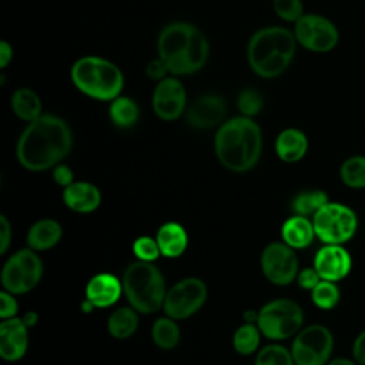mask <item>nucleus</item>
Masks as SVG:
<instances>
[{"instance_id":"f257e3e1","label":"nucleus","mask_w":365,"mask_h":365,"mask_svg":"<svg viewBox=\"0 0 365 365\" xmlns=\"http://www.w3.org/2000/svg\"><path fill=\"white\" fill-rule=\"evenodd\" d=\"M73 147V133L61 117L43 113L27 123L16 145V155L21 167L30 171L54 168Z\"/></svg>"},{"instance_id":"f03ea898","label":"nucleus","mask_w":365,"mask_h":365,"mask_svg":"<svg viewBox=\"0 0 365 365\" xmlns=\"http://www.w3.org/2000/svg\"><path fill=\"white\" fill-rule=\"evenodd\" d=\"M157 57L165 63L171 76H192L205 67L210 43L195 24L171 21L158 33Z\"/></svg>"},{"instance_id":"7ed1b4c3","label":"nucleus","mask_w":365,"mask_h":365,"mask_svg":"<svg viewBox=\"0 0 365 365\" xmlns=\"http://www.w3.org/2000/svg\"><path fill=\"white\" fill-rule=\"evenodd\" d=\"M218 161L230 171L245 173L257 165L262 151V131L254 118L237 115L225 120L214 137Z\"/></svg>"},{"instance_id":"20e7f679","label":"nucleus","mask_w":365,"mask_h":365,"mask_svg":"<svg viewBox=\"0 0 365 365\" xmlns=\"http://www.w3.org/2000/svg\"><path fill=\"white\" fill-rule=\"evenodd\" d=\"M297 46L292 30L282 26L262 27L248 40V66L258 77L277 78L291 66Z\"/></svg>"},{"instance_id":"39448f33","label":"nucleus","mask_w":365,"mask_h":365,"mask_svg":"<svg viewBox=\"0 0 365 365\" xmlns=\"http://www.w3.org/2000/svg\"><path fill=\"white\" fill-rule=\"evenodd\" d=\"M70 77L81 94L97 101H113L121 96L125 84L121 68L100 56L77 58L70 68Z\"/></svg>"},{"instance_id":"423d86ee","label":"nucleus","mask_w":365,"mask_h":365,"mask_svg":"<svg viewBox=\"0 0 365 365\" xmlns=\"http://www.w3.org/2000/svg\"><path fill=\"white\" fill-rule=\"evenodd\" d=\"M123 289L130 305L141 314H153L164 305L165 282L157 267L151 262L135 261L123 275Z\"/></svg>"},{"instance_id":"0eeeda50","label":"nucleus","mask_w":365,"mask_h":365,"mask_svg":"<svg viewBox=\"0 0 365 365\" xmlns=\"http://www.w3.org/2000/svg\"><path fill=\"white\" fill-rule=\"evenodd\" d=\"M312 224L315 235L324 244L342 245L356 234L359 220L351 207L328 201L315 212Z\"/></svg>"},{"instance_id":"6e6552de","label":"nucleus","mask_w":365,"mask_h":365,"mask_svg":"<svg viewBox=\"0 0 365 365\" xmlns=\"http://www.w3.org/2000/svg\"><path fill=\"white\" fill-rule=\"evenodd\" d=\"M304 324V311L292 299L278 298L265 304L259 312L257 325L268 339H287L299 332Z\"/></svg>"},{"instance_id":"1a4fd4ad","label":"nucleus","mask_w":365,"mask_h":365,"mask_svg":"<svg viewBox=\"0 0 365 365\" xmlns=\"http://www.w3.org/2000/svg\"><path fill=\"white\" fill-rule=\"evenodd\" d=\"M334 351V335L325 325L312 324L295 335L291 354L295 365H327Z\"/></svg>"},{"instance_id":"9d476101","label":"nucleus","mask_w":365,"mask_h":365,"mask_svg":"<svg viewBox=\"0 0 365 365\" xmlns=\"http://www.w3.org/2000/svg\"><path fill=\"white\" fill-rule=\"evenodd\" d=\"M43 275V262L31 248L14 252L1 269V284L13 295L31 291Z\"/></svg>"},{"instance_id":"9b49d317","label":"nucleus","mask_w":365,"mask_h":365,"mask_svg":"<svg viewBox=\"0 0 365 365\" xmlns=\"http://www.w3.org/2000/svg\"><path fill=\"white\" fill-rule=\"evenodd\" d=\"M292 31L298 46L312 53H328L339 43L338 27L317 13H305L294 23Z\"/></svg>"},{"instance_id":"f8f14e48","label":"nucleus","mask_w":365,"mask_h":365,"mask_svg":"<svg viewBox=\"0 0 365 365\" xmlns=\"http://www.w3.org/2000/svg\"><path fill=\"white\" fill-rule=\"evenodd\" d=\"M207 299V285L195 277L174 284L165 294L164 311L173 319H185L194 315Z\"/></svg>"},{"instance_id":"ddd939ff","label":"nucleus","mask_w":365,"mask_h":365,"mask_svg":"<svg viewBox=\"0 0 365 365\" xmlns=\"http://www.w3.org/2000/svg\"><path fill=\"white\" fill-rule=\"evenodd\" d=\"M261 269L265 278L275 285L291 284L299 272L294 248L284 241L268 244L261 254Z\"/></svg>"},{"instance_id":"4468645a","label":"nucleus","mask_w":365,"mask_h":365,"mask_svg":"<svg viewBox=\"0 0 365 365\" xmlns=\"http://www.w3.org/2000/svg\"><path fill=\"white\" fill-rule=\"evenodd\" d=\"M151 106L154 114L163 121H175L188 107L187 104V91L182 81L175 76H168L157 81Z\"/></svg>"},{"instance_id":"2eb2a0df","label":"nucleus","mask_w":365,"mask_h":365,"mask_svg":"<svg viewBox=\"0 0 365 365\" xmlns=\"http://www.w3.org/2000/svg\"><path fill=\"white\" fill-rule=\"evenodd\" d=\"M228 106L222 96L207 93L197 97L185 110L188 125L197 130H207L221 125L225 121Z\"/></svg>"},{"instance_id":"dca6fc26","label":"nucleus","mask_w":365,"mask_h":365,"mask_svg":"<svg viewBox=\"0 0 365 365\" xmlns=\"http://www.w3.org/2000/svg\"><path fill=\"white\" fill-rule=\"evenodd\" d=\"M314 268L322 279L338 282L351 272L352 257L344 245L325 244L315 254Z\"/></svg>"},{"instance_id":"f3484780","label":"nucleus","mask_w":365,"mask_h":365,"mask_svg":"<svg viewBox=\"0 0 365 365\" xmlns=\"http://www.w3.org/2000/svg\"><path fill=\"white\" fill-rule=\"evenodd\" d=\"M27 325L23 318H7L0 324V355L4 361L14 362L24 356L29 345Z\"/></svg>"},{"instance_id":"a211bd4d","label":"nucleus","mask_w":365,"mask_h":365,"mask_svg":"<svg viewBox=\"0 0 365 365\" xmlns=\"http://www.w3.org/2000/svg\"><path fill=\"white\" fill-rule=\"evenodd\" d=\"M123 291V282L117 277L101 272L88 281L86 287V298L96 308H107L118 301Z\"/></svg>"},{"instance_id":"6ab92c4d","label":"nucleus","mask_w":365,"mask_h":365,"mask_svg":"<svg viewBox=\"0 0 365 365\" xmlns=\"http://www.w3.org/2000/svg\"><path fill=\"white\" fill-rule=\"evenodd\" d=\"M63 201L70 210L80 214H88L98 208L101 194L94 184L78 181L64 187Z\"/></svg>"},{"instance_id":"aec40b11","label":"nucleus","mask_w":365,"mask_h":365,"mask_svg":"<svg viewBox=\"0 0 365 365\" xmlns=\"http://www.w3.org/2000/svg\"><path fill=\"white\" fill-rule=\"evenodd\" d=\"M308 151V138L299 128H285L275 140V153L284 163H297Z\"/></svg>"},{"instance_id":"412c9836","label":"nucleus","mask_w":365,"mask_h":365,"mask_svg":"<svg viewBox=\"0 0 365 365\" xmlns=\"http://www.w3.org/2000/svg\"><path fill=\"white\" fill-rule=\"evenodd\" d=\"M281 235L284 242L294 250L307 248L312 242L314 237H317L312 221H309L308 217L297 214L285 220L281 228Z\"/></svg>"},{"instance_id":"4be33fe9","label":"nucleus","mask_w":365,"mask_h":365,"mask_svg":"<svg viewBox=\"0 0 365 365\" xmlns=\"http://www.w3.org/2000/svg\"><path fill=\"white\" fill-rule=\"evenodd\" d=\"M61 234V225L56 220L43 218L30 227L26 241L29 248L34 251H46L57 245Z\"/></svg>"},{"instance_id":"5701e85b","label":"nucleus","mask_w":365,"mask_h":365,"mask_svg":"<svg viewBox=\"0 0 365 365\" xmlns=\"http://www.w3.org/2000/svg\"><path fill=\"white\" fill-rule=\"evenodd\" d=\"M155 240L158 242L161 254L168 258L180 257L188 245L185 228L178 222L163 224L157 231Z\"/></svg>"},{"instance_id":"b1692460","label":"nucleus","mask_w":365,"mask_h":365,"mask_svg":"<svg viewBox=\"0 0 365 365\" xmlns=\"http://www.w3.org/2000/svg\"><path fill=\"white\" fill-rule=\"evenodd\" d=\"M10 107L14 115L26 123H31L43 114V104L40 96L29 87H19L13 91Z\"/></svg>"},{"instance_id":"393cba45","label":"nucleus","mask_w":365,"mask_h":365,"mask_svg":"<svg viewBox=\"0 0 365 365\" xmlns=\"http://www.w3.org/2000/svg\"><path fill=\"white\" fill-rule=\"evenodd\" d=\"M108 115L115 127L130 128L140 118V107L135 100L121 94L113 101H110Z\"/></svg>"},{"instance_id":"a878e982","label":"nucleus","mask_w":365,"mask_h":365,"mask_svg":"<svg viewBox=\"0 0 365 365\" xmlns=\"http://www.w3.org/2000/svg\"><path fill=\"white\" fill-rule=\"evenodd\" d=\"M107 328L110 335L115 339L130 338L138 328L137 311L133 307H121L115 309L108 318Z\"/></svg>"},{"instance_id":"bb28decb","label":"nucleus","mask_w":365,"mask_h":365,"mask_svg":"<svg viewBox=\"0 0 365 365\" xmlns=\"http://www.w3.org/2000/svg\"><path fill=\"white\" fill-rule=\"evenodd\" d=\"M339 178L344 185L352 190L365 188V155L355 154L344 160L339 167Z\"/></svg>"},{"instance_id":"cd10ccee","label":"nucleus","mask_w":365,"mask_h":365,"mask_svg":"<svg viewBox=\"0 0 365 365\" xmlns=\"http://www.w3.org/2000/svg\"><path fill=\"white\" fill-rule=\"evenodd\" d=\"M329 201L328 194L322 190H308L297 194L291 202V208L297 215L314 217L315 212Z\"/></svg>"},{"instance_id":"c85d7f7f","label":"nucleus","mask_w":365,"mask_h":365,"mask_svg":"<svg viewBox=\"0 0 365 365\" xmlns=\"http://www.w3.org/2000/svg\"><path fill=\"white\" fill-rule=\"evenodd\" d=\"M151 336L158 348L173 349L180 341V328L170 317L158 318L153 325Z\"/></svg>"},{"instance_id":"c756f323","label":"nucleus","mask_w":365,"mask_h":365,"mask_svg":"<svg viewBox=\"0 0 365 365\" xmlns=\"http://www.w3.org/2000/svg\"><path fill=\"white\" fill-rule=\"evenodd\" d=\"M311 299L315 307L321 309H332L338 305L341 299V291L336 282L321 279L312 289H311Z\"/></svg>"},{"instance_id":"7c9ffc66","label":"nucleus","mask_w":365,"mask_h":365,"mask_svg":"<svg viewBox=\"0 0 365 365\" xmlns=\"http://www.w3.org/2000/svg\"><path fill=\"white\" fill-rule=\"evenodd\" d=\"M259 328L252 322H247L237 328L232 338V345L235 351L241 355L252 354L259 345Z\"/></svg>"},{"instance_id":"2f4dec72","label":"nucleus","mask_w":365,"mask_h":365,"mask_svg":"<svg viewBox=\"0 0 365 365\" xmlns=\"http://www.w3.org/2000/svg\"><path fill=\"white\" fill-rule=\"evenodd\" d=\"M237 107L241 115L254 118L264 108V97L257 88H244L237 97Z\"/></svg>"},{"instance_id":"473e14b6","label":"nucleus","mask_w":365,"mask_h":365,"mask_svg":"<svg viewBox=\"0 0 365 365\" xmlns=\"http://www.w3.org/2000/svg\"><path fill=\"white\" fill-rule=\"evenodd\" d=\"M294 364L295 362L291 351L277 344L262 348L255 358V365H294Z\"/></svg>"},{"instance_id":"72a5a7b5","label":"nucleus","mask_w":365,"mask_h":365,"mask_svg":"<svg viewBox=\"0 0 365 365\" xmlns=\"http://www.w3.org/2000/svg\"><path fill=\"white\" fill-rule=\"evenodd\" d=\"M272 9L287 23H295L305 14L302 0H272Z\"/></svg>"},{"instance_id":"f704fd0d","label":"nucleus","mask_w":365,"mask_h":365,"mask_svg":"<svg viewBox=\"0 0 365 365\" xmlns=\"http://www.w3.org/2000/svg\"><path fill=\"white\" fill-rule=\"evenodd\" d=\"M133 251L140 261H145V262L155 261L161 254L157 240H153L150 237L137 238L133 244Z\"/></svg>"},{"instance_id":"c9c22d12","label":"nucleus","mask_w":365,"mask_h":365,"mask_svg":"<svg viewBox=\"0 0 365 365\" xmlns=\"http://www.w3.org/2000/svg\"><path fill=\"white\" fill-rule=\"evenodd\" d=\"M17 309H19V305H17L13 294H10L6 289L1 291L0 292V317H1V319L16 317Z\"/></svg>"},{"instance_id":"e433bc0d","label":"nucleus","mask_w":365,"mask_h":365,"mask_svg":"<svg viewBox=\"0 0 365 365\" xmlns=\"http://www.w3.org/2000/svg\"><path fill=\"white\" fill-rule=\"evenodd\" d=\"M322 278L319 277L318 271L314 267H307L304 269H301L297 275V282L301 288L311 291Z\"/></svg>"},{"instance_id":"4c0bfd02","label":"nucleus","mask_w":365,"mask_h":365,"mask_svg":"<svg viewBox=\"0 0 365 365\" xmlns=\"http://www.w3.org/2000/svg\"><path fill=\"white\" fill-rule=\"evenodd\" d=\"M145 74H147L148 78H151V80H154V81H160V80H163V78L171 76L170 71H168V68H167V66H165V63H164L160 57L153 58V60L147 64V67H145Z\"/></svg>"},{"instance_id":"58836bf2","label":"nucleus","mask_w":365,"mask_h":365,"mask_svg":"<svg viewBox=\"0 0 365 365\" xmlns=\"http://www.w3.org/2000/svg\"><path fill=\"white\" fill-rule=\"evenodd\" d=\"M53 178L54 181L61 185V187H67L70 184H73V178H74V174L71 171V168L66 164H57L54 168H53Z\"/></svg>"},{"instance_id":"ea45409f","label":"nucleus","mask_w":365,"mask_h":365,"mask_svg":"<svg viewBox=\"0 0 365 365\" xmlns=\"http://www.w3.org/2000/svg\"><path fill=\"white\" fill-rule=\"evenodd\" d=\"M11 242V225L6 215H0V254H4Z\"/></svg>"},{"instance_id":"a19ab883","label":"nucleus","mask_w":365,"mask_h":365,"mask_svg":"<svg viewBox=\"0 0 365 365\" xmlns=\"http://www.w3.org/2000/svg\"><path fill=\"white\" fill-rule=\"evenodd\" d=\"M352 358L359 365H365V329H362L354 339Z\"/></svg>"},{"instance_id":"79ce46f5","label":"nucleus","mask_w":365,"mask_h":365,"mask_svg":"<svg viewBox=\"0 0 365 365\" xmlns=\"http://www.w3.org/2000/svg\"><path fill=\"white\" fill-rule=\"evenodd\" d=\"M13 56H14L13 46L9 41L1 40L0 41V68L1 70H4L11 63Z\"/></svg>"},{"instance_id":"37998d69","label":"nucleus","mask_w":365,"mask_h":365,"mask_svg":"<svg viewBox=\"0 0 365 365\" xmlns=\"http://www.w3.org/2000/svg\"><path fill=\"white\" fill-rule=\"evenodd\" d=\"M327 365H359L354 358H346V356H336L329 359Z\"/></svg>"},{"instance_id":"c03bdc74","label":"nucleus","mask_w":365,"mask_h":365,"mask_svg":"<svg viewBox=\"0 0 365 365\" xmlns=\"http://www.w3.org/2000/svg\"><path fill=\"white\" fill-rule=\"evenodd\" d=\"M23 321H24V324H26L27 327H34V325L37 324V321H38V317H37L36 312L30 311V312H26V314H24Z\"/></svg>"}]
</instances>
